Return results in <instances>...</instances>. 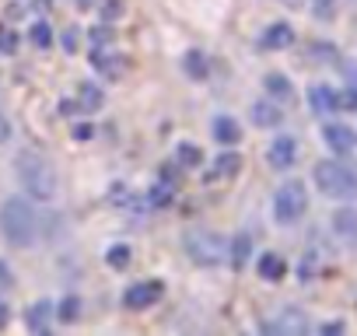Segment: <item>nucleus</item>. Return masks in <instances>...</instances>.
<instances>
[{"mask_svg":"<svg viewBox=\"0 0 357 336\" xmlns=\"http://www.w3.org/2000/svg\"><path fill=\"white\" fill-rule=\"evenodd\" d=\"M263 88H266V95H270L273 102H287V98L294 95V88H291V81H287L284 74H266V77H263Z\"/></svg>","mask_w":357,"mask_h":336,"instance_id":"21","label":"nucleus"},{"mask_svg":"<svg viewBox=\"0 0 357 336\" xmlns=\"http://www.w3.org/2000/svg\"><path fill=\"white\" fill-rule=\"evenodd\" d=\"M88 39H91V49L112 46V39H116V29H112V22H105V25H95V29L88 32Z\"/></svg>","mask_w":357,"mask_h":336,"instance_id":"27","label":"nucleus"},{"mask_svg":"<svg viewBox=\"0 0 357 336\" xmlns=\"http://www.w3.org/2000/svg\"><path fill=\"white\" fill-rule=\"evenodd\" d=\"M172 193H175V186H168V183L158 179V186L147 193V207H165V204H172Z\"/></svg>","mask_w":357,"mask_h":336,"instance_id":"28","label":"nucleus"},{"mask_svg":"<svg viewBox=\"0 0 357 336\" xmlns=\"http://www.w3.org/2000/svg\"><path fill=\"white\" fill-rule=\"evenodd\" d=\"M343 329H347L343 322H326V326H322V333H326V336H336V333H343Z\"/></svg>","mask_w":357,"mask_h":336,"instance_id":"40","label":"nucleus"},{"mask_svg":"<svg viewBox=\"0 0 357 336\" xmlns=\"http://www.w3.org/2000/svg\"><path fill=\"white\" fill-rule=\"evenodd\" d=\"M91 137H95V126H91V123H77V126H74V140H77V144H84V140H91Z\"/></svg>","mask_w":357,"mask_h":336,"instance_id":"36","label":"nucleus"},{"mask_svg":"<svg viewBox=\"0 0 357 336\" xmlns=\"http://www.w3.org/2000/svg\"><path fill=\"white\" fill-rule=\"evenodd\" d=\"M263 333H284V336H301V333H308V319H305V312H298V308H284L277 319H270V322H263Z\"/></svg>","mask_w":357,"mask_h":336,"instance_id":"9","label":"nucleus"},{"mask_svg":"<svg viewBox=\"0 0 357 336\" xmlns=\"http://www.w3.org/2000/svg\"><path fill=\"white\" fill-rule=\"evenodd\" d=\"M53 312H56V308H53L50 301H36V305H32V312L25 315L29 329H36V333H46V322L53 319Z\"/></svg>","mask_w":357,"mask_h":336,"instance_id":"22","label":"nucleus"},{"mask_svg":"<svg viewBox=\"0 0 357 336\" xmlns=\"http://www.w3.org/2000/svg\"><path fill=\"white\" fill-rule=\"evenodd\" d=\"M91 67L102 74V77H109V81H116V77H123L126 74V56L123 53H112V49H91Z\"/></svg>","mask_w":357,"mask_h":336,"instance_id":"10","label":"nucleus"},{"mask_svg":"<svg viewBox=\"0 0 357 336\" xmlns=\"http://www.w3.org/2000/svg\"><path fill=\"white\" fill-rule=\"evenodd\" d=\"M130 259H133V249H130L126 242H116V245H109V249H105V263H109L112 270H126V266H130Z\"/></svg>","mask_w":357,"mask_h":336,"instance_id":"24","label":"nucleus"},{"mask_svg":"<svg viewBox=\"0 0 357 336\" xmlns=\"http://www.w3.org/2000/svg\"><path fill=\"white\" fill-rule=\"evenodd\" d=\"M183 70H186L193 81H207V74H211L207 53H200V49H190V53L183 56Z\"/></svg>","mask_w":357,"mask_h":336,"instance_id":"19","label":"nucleus"},{"mask_svg":"<svg viewBox=\"0 0 357 336\" xmlns=\"http://www.w3.org/2000/svg\"><path fill=\"white\" fill-rule=\"evenodd\" d=\"M266 161H270V168H277V172H287V168L298 161V140L287 137V133H280V137L266 147Z\"/></svg>","mask_w":357,"mask_h":336,"instance_id":"7","label":"nucleus"},{"mask_svg":"<svg viewBox=\"0 0 357 336\" xmlns=\"http://www.w3.org/2000/svg\"><path fill=\"white\" fill-rule=\"evenodd\" d=\"M77 105H81V112H98L105 105V91L95 81H81L77 84Z\"/></svg>","mask_w":357,"mask_h":336,"instance_id":"17","label":"nucleus"},{"mask_svg":"<svg viewBox=\"0 0 357 336\" xmlns=\"http://www.w3.org/2000/svg\"><path fill=\"white\" fill-rule=\"evenodd\" d=\"M183 249H186V256H190L193 263H200V266H214V263L225 259L228 242H225L221 235H214V231L197 228V231H186V235H183Z\"/></svg>","mask_w":357,"mask_h":336,"instance_id":"4","label":"nucleus"},{"mask_svg":"<svg viewBox=\"0 0 357 336\" xmlns=\"http://www.w3.org/2000/svg\"><path fill=\"white\" fill-rule=\"evenodd\" d=\"M29 39H32L36 49H50V46H53V29H50V22H36V25L29 29Z\"/></svg>","mask_w":357,"mask_h":336,"instance_id":"26","label":"nucleus"},{"mask_svg":"<svg viewBox=\"0 0 357 336\" xmlns=\"http://www.w3.org/2000/svg\"><path fill=\"white\" fill-rule=\"evenodd\" d=\"M161 183H168V186H175L178 183V165H161V176H158Z\"/></svg>","mask_w":357,"mask_h":336,"instance_id":"35","label":"nucleus"},{"mask_svg":"<svg viewBox=\"0 0 357 336\" xmlns=\"http://www.w3.org/2000/svg\"><path fill=\"white\" fill-rule=\"evenodd\" d=\"M211 133H214V140H218L221 147H235V144L242 140V126H238L231 116H218V119L211 123Z\"/></svg>","mask_w":357,"mask_h":336,"instance_id":"13","label":"nucleus"},{"mask_svg":"<svg viewBox=\"0 0 357 336\" xmlns=\"http://www.w3.org/2000/svg\"><path fill=\"white\" fill-rule=\"evenodd\" d=\"M249 252H252V235H249V231H238V235L228 242V259H231V266H245Z\"/></svg>","mask_w":357,"mask_h":336,"instance_id":"20","label":"nucleus"},{"mask_svg":"<svg viewBox=\"0 0 357 336\" xmlns=\"http://www.w3.org/2000/svg\"><path fill=\"white\" fill-rule=\"evenodd\" d=\"M256 270H259V277H263V280L277 284V280H284V277H287V259H284V256H277V252H263V256H259V263H256Z\"/></svg>","mask_w":357,"mask_h":336,"instance_id":"15","label":"nucleus"},{"mask_svg":"<svg viewBox=\"0 0 357 336\" xmlns=\"http://www.w3.org/2000/svg\"><path fill=\"white\" fill-rule=\"evenodd\" d=\"M15 176L22 183V190L39 200V204H50L56 197V172H53V165L39 154V151H18L15 158Z\"/></svg>","mask_w":357,"mask_h":336,"instance_id":"1","label":"nucleus"},{"mask_svg":"<svg viewBox=\"0 0 357 336\" xmlns=\"http://www.w3.org/2000/svg\"><path fill=\"white\" fill-rule=\"evenodd\" d=\"M305 211H308V193H305V186H301L298 179L284 183V186L277 190V197H273V217H277V224H298V221L305 217Z\"/></svg>","mask_w":357,"mask_h":336,"instance_id":"5","label":"nucleus"},{"mask_svg":"<svg viewBox=\"0 0 357 336\" xmlns=\"http://www.w3.org/2000/svg\"><path fill=\"white\" fill-rule=\"evenodd\" d=\"M8 319H11V312H8V301L0 298V326H8Z\"/></svg>","mask_w":357,"mask_h":336,"instance_id":"42","label":"nucleus"},{"mask_svg":"<svg viewBox=\"0 0 357 336\" xmlns=\"http://www.w3.org/2000/svg\"><path fill=\"white\" fill-rule=\"evenodd\" d=\"M249 116H252V123H256V126H263V130H273V126H280V123H284V112H280V105H277V102H256Z\"/></svg>","mask_w":357,"mask_h":336,"instance_id":"18","label":"nucleus"},{"mask_svg":"<svg viewBox=\"0 0 357 336\" xmlns=\"http://www.w3.org/2000/svg\"><path fill=\"white\" fill-rule=\"evenodd\" d=\"M63 49H67V53H77V32H74V29L63 32Z\"/></svg>","mask_w":357,"mask_h":336,"instance_id":"39","label":"nucleus"},{"mask_svg":"<svg viewBox=\"0 0 357 336\" xmlns=\"http://www.w3.org/2000/svg\"><path fill=\"white\" fill-rule=\"evenodd\" d=\"M308 105H312L315 116H329V112H336V91L329 84H312L308 88Z\"/></svg>","mask_w":357,"mask_h":336,"instance_id":"12","label":"nucleus"},{"mask_svg":"<svg viewBox=\"0 0 357 336\" xmlns=\"http://www.w3.org/2000/svg\"><path fill=\"white\" fill-rule=\"evenodd\" d=\"M336 109H343V112H354L357 109V84H350V88H343L336 95Z\"/></svg>","mask_w":357,"mask_h":336,"instance_id":"32","label":"nucleus"},{"mask_svg":"<svg viewBox=\"0 0 357 336\" xmlns=\"http://www.w3.org/2000/svg\"><path fill=\"white\" fill-rule=\"evenodd\" d=\"M0 235H4L11 245L25 249L39 242V214L25 197H11L0 207Z\"/></svg>","mask_w":357,"mask_h":336,"instance_id":"2","label":"nucleus"},{"mask_svg":"<svg viewBox=\"0 0 357 336\" xmlns=\"http://www.w3.org/2000/svg\"><path fill=\"white\" fill-rule=\"evenodd\" d=\"M8 140H11V123L4 116V105H0V144H8Z\"/></svg>","mask_w":357,"mask_h":336,"instance_id":"38","label":"nucleus"},{"mask_svg":"<svg viewBox=\"0 0 357 336\" xmlns=\"http://www.w3.org/2000/svg\"><path fill=\"white\" fill-rule=\"evenodd\" d=\"M280 4H287V8H298V4H301V0H280Z\"/></svg>","mask_w":357,"mask_h":336,"instance_id":"44","label":"nucleus"},{"mask_svg":"<svg viewBox=\"0 0 357 336\" xmlns=\"http://www.w3.org/2000/svg\"><path fill=\"white\" fill-rule=\"evenodd\" d=\"M161 298H165V284H161V280H137V284H130V287L123 291V305H126L130 312L151 308V305H158Z\"/></svg>","mask_w":357,"mask_h":336,"instance_id":"6","label":"nucleus"},{"mask_svg":"<svg viewBox=\"0 0 357 336\" xmlns=\"http://www.w3.org/2000/svg\"><path fill=\"white\" fill-rule=\"evenodd\" d=\"M333 235L343 245H357V211L354 207H340L333 214Z\"/></svg>","mask_w":357,"mask_h":336,"instance_id":"11","label":"nucleus"},{"mask_svg":"<svg viewBox=\"0 0 357 336\" xmlns=\"http://www.w3.org/2000/svg\"><path fill=\"white\" fill-rule=\"evenodd\" d=\"M77 109H81L77 102H60V112H63V116H74Z\"/></svg>","mask_w":357,"mask_h":336,"instance_id":"41","label":"nucleus"},{"mask_svg":"<svg viewBox=\"0 0 357 336\" xmlns=\"http://www.w3.org/2000/svg\"><path fill=\"white\" fill-rule=\"evenodd\" d=\"M0 53H4V56H15L18 53V36L8 25H0Z\"/></svg>","mask_w":357,"mask_h":336,"instance_id":"30","label":"nucleus"},{"mask_svg":"<svg viewBox=\"0 0 357 336\" xmlns=\"http://www.w3.org/2000/svg\"><path fill=\"white\" fill-rule=\"evenodd\" d=\"M312 179H315L319 193L329 200H354L357 197V172L340 161H319Z\"/></svg>","mask_w":357,"mask_h":336,"instance_id":"3","label":"nucleus"},{"mask_svg":"<svg viewBox=\"0 0 357 336\" xmlns=\"http://www.w3.org/2000/svg\"><path fill=\"white\" fill-rule=\"evenodd\" d=\"M123 15V0H105L102 4V22H116Z\"/></svg>","mask_w":357,"mask_h":336,"instance_id":"33","label":"nucleus"},{"mask_svg":"<svg viewBox=\"0 0 357 336\" xmlns=\"http://www.w3.org/2000/svg\"><path fill=\"white\" fill-rule=\"evenodd\" d=\"M312 15L319 22H333L336 18V0H312Z\"/></svg>","mask_w":357,"mask_h":336,"instance_id":"31","label":"nucleus"},{"mask_svg":"<svg viewBox=\"0 0 357 336\" xmlns=\"http://www.w3.org/2000/svg\"><path fill=\"white\" fill-rule=\"evenodd\" d=\"M263 49H287L291 43H294V29L287 25V22H273L266 32H263Z\"/></svg>","mask_w":357,"mask_h":336,"instance_id":"14","label":"nucleus"},{"mask_svg":"<svg viewBox=\"0 0 357 336\" xmlns=\"http://www.w3.org/2000/svg\"><path fill=\"white\" fill-rule=\"evenodd\" d=\"M53 315H56L60 322H67V326H70V322H77V319H81V298L67 294V298L56 305V312H53Z\"/></svg>","mask_w":357,"mask_h":336,"instance_id":"25","label":"nucleus"},{"mask_svg":"<svg viewBox=\"0 0 357 336\" xmlns=\"http://www.w3.org/2000/svg\"><path fill=\"white\" fill-rule=\"evenodd\" d=\"M312 56L329 63V60H336V46H329V43H315V46H312Z\"/></svg>","mask_w":357,"mask_h":336,"instance_id":"34","label":"nucleus"},{"mask_svg":"<svg viewBox=\"0 0 357 336\" xmlns=\"http://www.w3.org/2000/svg\"><path fill=\"white\" fill-rule=\"evenodd\" d=\"M74 4H77L81 11H88V8H95V0H74Z\"/></svg>","mask_w":357,"mask_h":336,"instance_id":"43","label":"nucleus"},{"mask_svg":"<svg viewBox=\"0 0 357 336\" xmlns=\"http://www.w3.org/2000/svg\"><path fill=\"white\" fill-rule=\"evenodd\" d=\"M322 140H326V147H329L333 154H340V158L354 154V147H357V133H354L347 123H329V126L322 130Z\"/></svg>","mask_w":357,"mask_h":336,"instance_id":"8","label":"nucleus"},{"mask_svg":"<svg viewBox=\"0 0 357 336\" xmlns=\"http://www.w3.org/2000/svg\"><path fill=\"white\" fill-rule=\"evenodd\" d=\"M238 168H242V158H238L235 151H225V154L214 158V168L207 172V183H214V179H231V176H238Z\"/></svg>","mask_w":357,"mask_h":336,"instance_id":"16","label":"nucleus"},{"mask_svg":"<svg viewBox=\"0 0 357 336\" xmlns=\"http://www.w3.org/2000/svg\"><path fill=\"white\" fill-rule=\"evenodd\" d=\"M8 287H15V273L4 259H0V291H8Z\"/></svg>","mask_w":357,"mask_h":336,"instance_id":"37","label":"nucleus"},{"mask_svg":"<svg viewBox=\"0 0 357 336\" xmlns=\"http://www.w3.org/2000/svg\"><path fill=\"white\" fill-rule=\"evenodd\" d=\"M175 165L178 168H200L204 165V151L197 144H178L175 147Z\"/></svg>","mask_w":357,"mask_h":336,"instance_id":"23","label":"nucleus"},{"mask_svg":"<svg viewBox=\"0 0 357 336\" xmlns=\"http://www.w3.org/2000/svg\"><path fill=\"white\" fill-rule=\"evenodd\" d=\"M315 273H319V256L308 252V256L298 263V277H301V284H308V280H315Z\"/></svg>","mask_w":357,"mask_h":336,"instance_id":"29","label":"nucleus"}]
</instances>
